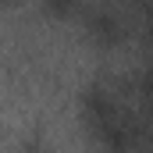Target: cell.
<instances>
[{
	"instance_id": "cell-2",
	"label": "cell",
	"mask_w": 153,
	"mask_h": 153,
	"mask_svg": "<svg viewBox=\"0 0 153 153\" xmlns=\"http://www.w3.org/2000/svg\"><path fill=\"white\" fill-rule=\"evenodd\" d=\"M117 29H121V25H117L114 14H107V11H96V14H93V32H96L100 39H117L121 36Z\"/></svg>"
},
{
	"instance_id": "cell-1",
	"label": "cell",
	"mask_w": 153,
	"mask_h": 153,
	"mask_svg": "<svg viewBox=\"0 0 153 153\" xmlns=\"http://www.w3.org/2000/svg\"><path fill=\"white\" fill-rule=\"evenodd\" d=\"M85 117L100 139V146L107 153H143L146 132L139 125V117L128 114L117 100H111L107 93H89L85 100Z\"/></svg>"
},
{
	"instance_id": "cell-3",
	"label": "cell",
	"mask_w": 153,
	"mask_h": 153,
	"mask_svg": "<svg viewBox=\"0 0 153 153\" xmlns=\"http://www.w3.org/2000/svg\"><path fill=\"white\" fill-rule=\"evenodd\" d=\"M50 7H53V11H71L75 0H50Z\"/></svg>"
}]
</instances>
